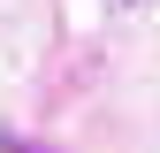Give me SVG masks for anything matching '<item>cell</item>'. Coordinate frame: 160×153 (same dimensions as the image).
Listing matches in <instances>:
<instances>
[{
  "mask_svg": "<svg viewBox=\"0 0 160 153\" xmlns=\"http://www.w3.org/2000/svg\"><path fill=\"white\" fill-rule=\"evenodd\" d=\"M130 8H145V0H130Z\"/></svg>",
  "mask_w": 160,
  "mask_h": 153,
  "instance_id": "1",
  "label": "cell"
}]
</instances>
